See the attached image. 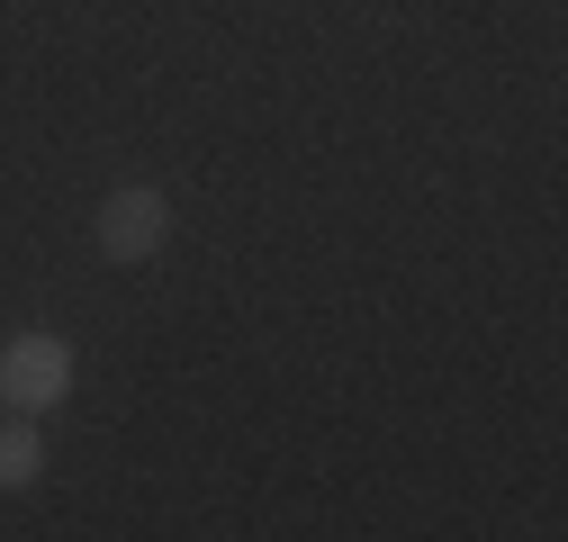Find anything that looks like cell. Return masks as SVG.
I'll return each mask as SVG.
<instances>
[{
    "label": "cell",
    "mask_w": 568,
    "mask_h": 542,
    "mask_svg": "<svg viewBox=\"0 0 568 542\" xmlns=\"http://www.w3.org/2000/svg\"><path fill=\"white\" fill-rule=\"evenodd\" d=\"M91 235H100V253H109V262H154V253L172 244V209H163V190H154V181L109 190Z\"/></svg>",
    "instance_id": "1"
},
{
    "label": "cell",
    "mask_w": 568,
    "mask_h": 542,
    "mask_svg": "<svg viewBox=\"0 0 568 542\" xmlns=\"http://www.w3.org/2000/svg\"><path fill=\"white\" fill-rule=\"evenodd\" d=\"M63 389H73V344L63 334H10L0 344V406H54Z\"/></svg>",
    "instance_id": "2"
},
{
    "label": "cell",
    "mask_w": 568,
    "mask_h": 542,
    "mask_svg": "<svg viewBox=\"0 0 568 542\" xmlns=\"http://www.w3.org/2000/svg\"><path fill=\"white\" fill-rule=\"evenodd\" d=\"M37 470H45V443L28 425H0V489H28Z\"/></svg>",
    "instance_id": "3"
}]
</instances>
